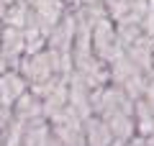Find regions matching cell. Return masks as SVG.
<instances>
[{"label": "cell", "mask_w": 154, "mask_h": 146, "mask_svg": "<svg viewBox=\"0 0 154 146\" xmlns=\"http://www.w3.org/2000/svg\"><path fill=\"white\" fill-rule=\"evenodd\" d=\"M93 115L105 120L116 141H128L136 136V123H134V100L116 87L113 82L93 90Z\"/></svg>", "instance_id": "1"}, {"label": "cell", "mask_w": 154, "mask_h": 146, "mask_svg": "<svg viewBox=\"0 0 154 146\" xmlns=\"http://www.w3.org/2000/svg\"><path fill=\"white\" fill-rule=\"evenodd\" d=\"M108 77H110V82H113L116 87H121L131 100H139V97L146 92V85H149V80H152V77H149L136 62L128 59L123 51L108 64Z\"/></svg>", "instance_id": "2"}, {"label": "cell", "mask_w": 154, "mask_h": 146, "mask_svg": "<svg viewBox=\"0 0 154 146\" xmlns=\"http://www.w3.org/2000/svg\"><path fill=\"white\" fill-rule=\"evenodd\" d=\"M51 126V136L54 141H59L62 146H82V126L85 120L67 105L59 113H54L51 118H46Z\"/></svg>", "instance_id": "3"}, {"label": "cell", "mask_w": 154, "mask_h": 146, "mask_svg": "<svg viewBox=\"0 0 154 146\" xmlns=\"http://www.w3.org/2000/svg\"><path fill=\"white\" fill-rule=\"evenodd\" d=\"M18 72H21L23 80L28 82V90L44 85V82H49L51 77H57L54 62H51V56H49L46 49L36 51V54H26L21 59V64H18ZM62 77H64V75H62Z\"/></svg>", "instance_id": "4"}, {"label": "cell", "mask_w": 154, "mask_h": 146, "mask_svg": "<svg viewBox=\"0 0 154 146\" xmlns=\"http://www.w3.org/2000/svg\"><path fill=\"white\" fill-rule=\"evenodd\" d=\"M23 56H26L23 28L3 26V33H0V72L3 69H18Z\"/></svg>", "instance_id": "5"}, {"label": "cell", "mask_w": 154, "mask_h": 146, "mask_svg": "<svg viewBox=\"0 0 154 146\" xmlns=\"http://www.w3.org/2000/svg\"><path fill=\"white\" fill-rule=\"evenodd\" d=\"M72 8L64 0H33L31 3V16L36 21V26L44 31V36L49 38V33L59 26V21L69 13Z\"/></svg>", "instance_id": "6"}, {"label": "cell", "mask_w": 154, "mask_h": 146, "mask_svg": "<svg viewBox=\"0 0 154 146\" xmlns=\"http://www.w3.org/2000/svg\"><path fill=\"white\" fill-rule=\"evenodd\" d=\"M67 105L82 120H88L93 115V87L82 77H77L75 72L69 75V82H67Z\"/></svg>", "instance_id": "7"}, {"label": "cell", "mask_w": 154, "mask_h": 146, "mask_svg": "<svg viewBox=\"0 0 154 146\" xmlns=\"http://www.w3.org/2000/svg\"><path fill=\"white\" fill-rule=\"evenodd\" d=\"M28 92V82L23 80V75L18 69H3L0 72V105L13 108Z\"/></svg>", "instance_id": "8"}, {"label": "cell", "mask_w": 154, "mask_h": 146, "mask_svg": "<svg viewBox=\"0 0 154 146\" xmlns=\"http://www.w3.org/2000/svg\"><path fill=\"white\" fill-rule=\"evenodd\" d=\"M23 123V136H21V146H51L54 136H51V126L49 120L41 118L33 120H21Z\"/></svg>", "instance_id": "9"}, {"label": "cell", "mask_w": 154, "mask_h": 146, "mask_svg": "<svg viewBox=\"0 0 154 146\" xmlns=\"http://www.w3.org/2000/svg\"><path fill=\"white\" fill-rule=\"evenodd\" d=\"M113 144H116V136L110 133L105 120L98 115H90L82 126V146H113Z\"/></svg>", "instance_id": "10"}, {"label": "cell", "mask_w": 154, "mask_h": 146, "mask_svg": "<svg viewBox=\"0 0 154 146\" xmlns=\"http://www.w3.org/2000/svg\"><path fill=\"white\" fill-rule=\"evenodd\" d=\"M134 123H136V136H141V138L154 133V110L146 103V97L134 100Z\"/></svg>", "instance_id": "11"}, {"label": "cell", "mask_w": 154, "mask_h": 146, "mask_svg": "<svg viewBox=\"0 0 154 146\" xmlns=\"http://www.w3.org/2000/svg\"><path fill=\"white\" fill-rule=\"evenodd\" d=\"M0 18H3V26H16L23 28L31 18V3L28 0H18V3H11L0 11Z\"/></svg>", "instance_id": "12"}, {"label": "cell", "mask_w": 154, "mask_h": 146, "mask_svg": "<svg viewBox=\"0 0 154 146\" xmlns=\"http://www.w3.org/2000/svg\"><path fill=\"white\" fill-rule=\"evenodd\" d=\"M13 115H16L18 120H33V118H41L44 115V105H41V100H38L36 95H33L31 90L26 92V95L18 100L16 105H13ZM46 118V115H44Z\"/></svg>", "instance_id": "13"}, {"label": "cell", "mask_w": 154, "mask_h": 146, "mask_svg": "<svg viewBox=\"0 0 154 146\" xmlns=\"http://www.w3.org/2000/svg\"><path fill=\"white\" fill-rule=\"evenodd\" d=\"M141 31L149 38H154V0H146L144 5V16H141Z\"/></svg>", "instance_id": "14"}, {"label": "cell", "mask_w": 154, "mask_h": 146, "mask_svg": "<svg viewBox=\"0 0 154 146\" xmlns=\"http://www.w3.org/2000/svg\"><path fill=\"white\" fill-rule=\"evenodd\" d=\"M13 123V108H5V105H0V146L5 141V133Z\"/></svg>", "instance_id": "15"}, {"label": "cell", "mask_w": 154, "mask_h": 146, "mask_svg": "<svg viewBox=\"0 0 154 146\" xmlns=\"http://www.w3.org/2000/svg\"><path fill=\"white\" fill-rule=\"evenodd\" d=\"M113 146H144V138L141 136H134V138H128V141H116Z\"/></svg>", "instance_id": "16"}, {"label": "cell", "mask_w": 154, "mask_h": 146, "mask_svg": "<svg viewBox=\"0 0 154 146\" xmlns=\"http://www.w3.org/2000/svg\"><path fill=\"white\" fill-rule=\"evenodd\" d=\"M141 97H146V103L152 105V110H154V80H149V85H146V92H144Z\"/></svg>", "instance_id": "17"}, {"label": "cell", "mask_w": 154, "mask_h": 146, "mask_svg": "<svg viewBox=\"0 0 154 146\" xmlns=\"http://www.w3.org/2000/svg\"><path fill=\"white\" fill-rule=\"evenodd\" d=\"M64 3H67L69 8H80V5H82V0H64Z\"/></svg>", "instance_id": "18"}, {"label": "cell", "mask_w": 154, "mask_h": 146, "mask_svg": "<svg viewBox=\"0 0 154 146\" xmlns=\"http://www.w3.org/2000/svg\"><path fill=\"white\" fill-rule=\"evenodd\" d=\"M144 146H154V133H152V136H146V138H144Z\"/></svg>", "instance_id": "19"}, {"label": "cell", "mask_w": 154, "mask_h": 146, "mask_svg": "<svg viewBox=\"0 0 154 146\" xmlns=\"http://www.w3.org/2000/svg\"><path fill=\"white\" fill-rule=\"evenodd\" d=\"M11 3H18V0H0V11H3L5 5H11Z\"/></svg>", "instance_id": "20"}, {"label": "cell", "mask_w": 154, "mask_h": 146, "mask_svg": "<svg viewBox=\"0 0 154 146\" xmlns=\"http://www.w3.org/2000/svg\"><path fill=\"white\" fill-rule=\"evenodd\" d=\"M28 3H33V0H28Z\"/></svg>", "instance_id": "21"}]
</instances>
